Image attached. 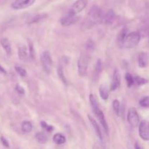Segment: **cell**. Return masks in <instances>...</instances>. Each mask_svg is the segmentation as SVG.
<instances>
[{
  "instance_id": "cell-1",
  "label": "cell",
  "mask_w": 149,
  "mask_h": 149,
  "mask_svg": "<svg viewBox=\"0 0 149 149\" xmlns=\"http://www.w3.org/2000/svg\"><path fill=\"white\" fill-rule=\"evenodd\" d=\"M90 101L91 103V106L93 109V111H94L96 117L98 119L99 122L101 124L102 127L104 129L105 132H106V134L109 133V127H108L107 122L106 121V118H105L104 113H103L101 110L100 109L98 106V103H97V100L95 98L94 95L93 94L90 95Z\"/></svg>"
},
{
  "instance_id": "cell-2",
  "label": "cell",
  "mask_w": 149,
  "mask_h": 149,
  "mask_svg": "<svg viewBox=\"0 0 149 149\" xmlns=\"http://www.w3.org/2000/svg\"><path fill=\"white\" fill-rule=\"evenodd\" d=\"M105 15L103 10L98 6L94 5L90 9L88 13V20L92 24L101 23L104 21Z\"/></svg>"
},
{
  "instance_id": "cell-3",
  "label": "cell",
  "mask_w": 149,
  "mask_h": 149,
  "mask_svg": "<svg viewBox=\"0 0 149 149\" xmlns=\"http://www.w3.org/2000/svg\"><path fill=\"white\" fill-rule=\"evenodd\" d=\"M140 40H141V35L138 32H131L127 35L122 45L125 48L130 49V48L135 47V46H137Z\"/></svg>"
},
{
  "instance_id": "cell-4",
  "label": "cell",
  "mask_w": 149,
  "mask_h": 149,
  "mask_svg": "<svg viewBox=\"0 0 149 149\" xmlns=\"http://www.w3.org/2000/svg\"><path fill=\"white\" fill-rule=\"evenodd\" d=\"M90 63V57L87 54L81 53L78 61V73L79 76L84 77L86 75Z\"/></svg>"
},
{
  "instance_id": "cell-5",
  "label": "cell",
  "mask_w": 149,
  "mask_h": 149,
  "mask_svg": "<svg viewBox=\"0 0 149 149\" xmlns=\"http://www.w3.org/2000/svg\"><path fill=\"white\" fill-rule=\"evenodd\" d=\"M127 121L132 127H136L140 125V118L135 108H130L127 113Z\"/></svg>"
},
{
  "instance_id": "cell-6",
  "label": "cell",
  "mask_w": 149,
  "mask_h": 149,
  "mask_svg": "<svg viewBox=\"0 0 149 149\" xmlns=\"http://www.w3.org/2000/svg\"><path fill=\"white\" fill-rule=\"evenodd\" d=\"M41 61H42V66H43L45 71L47 74H49L51 72V68L52 66V60L50 54L48 51H45L42 53Z\"/></svg>"
},
{
  "instance_id": "cell-7",
  "label": "cell",
  "mask_w": 149,
  "mask_h": 149,
  "mask_svg": "<svg viewBox=\"0 0 149 149\" xmlns=\"http://www.w3.org/2000/svg\"><path fill=\"white\" fill-rule=\"evenodd\" d=\"M79 20V16L74 14L71 12H68L66 15L61 18V23L63 26H69L77 23Z\"/></svg>"
},
{
  "instance_id": "cell-8",
  "label": "cell",
  "mask_w": 149,
  "mask_h": 149,
  "mask_svg": "<svg viewBox=\"0 0 149 149\" xmlns=\"http://www.w3.org/2000/svg\"><path fill=\"white\" fill-rule=\"evenodd\" d=\"M35 1L36 0H15L11 7L14 10H23L33 5Z\"/></svg>"
},
{
  "instance_id": "cell-9",
  "label": "cell",
  "mask_w": 149,
  "mask_h": 149,
  "mask_svg": "<svg viewBox=\"0 0 149 149\" xmlns=\"http://www.w3.org/2000/svg\"><path fill=\"white\" fill-rule=\"evenodd\" d=\"M140 137L144 141H149V122L143 120L139 125Z\"/></svg>"
},
{
  "instance_id": "cell-10",
  "label": "cell",
  "mask_w": 149,
  "mask_h": 149,
  "mask_svg": "<svg viewBox=\"0 0 149 149\" xmlns=\"http://www.w3.org/2000/svg\"><path fill=\"white\" fill-rule=\"evenodd\" d=\"M87 3H88V0H77L72 5V7L69 10V12L77 15L78 13H81L87 7Z\"/></svg>"
},
{
  "instance_id": "cell-11",
  "label": "cell",
  "mask_w": 149,
  "mask_h": 149,
  "mask_svg": "<svg viewBox=\"0 0 149 149\" xmlns=\"http://www.w3.org/2000/svg\"><path fill=\"white\" fill-rule=\"evenodd\" d=\"M119 86H120V75H119V71L116 69L113 72V79H112V82L110 87L111 91H114Z\"/></svg>"
},
{
  "instance_id": "cell-12",
  "label": "cell",
  "mask_w": 149,
  "mask_h": 149,
  "mask_svg": "<svg viewBox=\"0 0 149 149\" xmlns=\"http://www.w3.org/2000/svg\"><path fill=\"white\" fill-rule=\"evenodd\" d=\"M148 55L146 52H141L138 56V65L141 68H145L148 65Z\"/></svg>"
},
{
  "instance_id": "cell-13",
  "label": "cell",
  "mask_w": 149,
  "mask_h": 149,
  "mask_svg": "<svg viewBox=\"0 0 149 149\" xmlns=\"http://www.w3.org/2000/svg\"><path fill=\"white\" fill-rule=\"evenodd\" d=\"M88 118L90 121V123L92 124L93 127H94V130H95V131L97 136L98 137L100 140H102L103 139V135H102L101 130H100V127H99L97 122H96L95 119L93 116H90V115H88Z\"/></svg>"
},
{
  "instance_id": "cell-14",
  "label": "cell",
  "mask_w": 149,
  "mask_h": 149,
  "mask_svg": "<svg viewBox=\"0 0 149 149\" xmlns=\"http://www.w3.org/2000/svg\"><path fill=\"white\" fill-rule=\"evenodd\" d=\"M115 17V13L113 12V10H109L107 12L106 14H105V17H104V22L106 24H111L112 23L114 20Z\"/></svg>"
},
{
  "instance_id": "cell-15",
  "label": "cell",
  "mask_w": 149,
  "mask_h": 149,
  "mask_svg": "<svg viewBox=\"0 0 149 149\" xmlns=\"http://www.w3.org/2000/svg\"><path fill=\"white\" fill-rule=\"evenodd\" d=\"M99 93H100V95L103 100H107L109 95V90L107 86L105 84L100 85V88H99Z\"/></svg>"
},
{
  "instance_id": "cell-16",
  "label": "cell",
  "mask_w": 149,
  "mask_h": 149,
  "mask_svg": "<svg viewBox=\"0 0 149 149\" xmlns=\"http://www.w3.org/2000/svg\"><path fill=\"white\" fill-rule=\"evenodd\" d=\"M0 43H1V46L4 48V49L5 50V52H7V55H10L11 54V45H10V42L6 38H3V39H1L0 41Z\"/></svg>"
},
{
  "instance_id": "cell-17",
  "label": "cell",
  "mask_w": 149,
  "mask_h": 149,
  "mask_svg": "<svg viewBox=\"0 0 149 149\" xmlns=\"http://www.w3.org/2000/svg\"><path fill=\"white\" fill-rule=\"evenodd\" d=\"M53 141L55 144H58V145H62L64 144L66 141L65 136L63 135L61 133H56L53 136Z\"/></svg>"
},
{
  "instance_id": "cell-18",
  "label": "cell",
  "mask_w": 149,
  "mask_h": 149,
  "mask_svg": "<svg viewBox=\"0 0 149 149\" xmlns=\"http://www.w3.org/2000/svg\"><path fill=\"white\" fill-rule=\"evenodd\" d=\"M18 56L20 61H25L28 58V52L27 48L25 46L20 47L18 49Z\"/></svg>"
},
{
  "instance_id": "cell-19",
  "label": "cell",
  "mask_w": 149,
  "mask_h": 149,
  "mask_svg": "<svg viewBox=\"0 0 149 149\" xmlns=\"http://www.w3.org/2000/svg\"><path fill=\"white\" fill-rule=\"evenodd\" d=\"M32 127H32L31 123L30 122H29V121H25L22 124V131L23 132H25V133H29V132H31Z\"/></svg>"
},
{
  "instance_id": "cell-20",
  "label": "cell",
  "mask_w": 149,
  "mask_h": 149,
  "mask_svg": "<svg viewBox=\"0 0 149 149\" xmlns=\"http://www.w3.org/2000/svg\"><path fill=\"white\" fill-rule=\"evenodd\" d=\"M35 138H36L37 142L41 144L45 143L47 141V137L43 132H38V133H36Z\"/></svg>"
},
{
  "instance_id": "cell-21",
  "label": "cell",
  "mask_w": 149,
  "mask_h": 149,
  "mask_svg": "<svg viewBox=\"0 0 149 149\" xmlns=\"http://www.w3.org/2000/svg\"><path fill=\"white\" fill-rule=\"evenodd\" d=\"M127 35V29L125 28V29H123L120 32H119V35H118V37H117L118 42H119V43H121L122 45V43H123L124 40H125Z\"/></svg>"
},
{
  "instance_id": "cell-22",
  "label": "cell",
  "mask_w": 149,
  "mask_h": 149,
  "mask_svg": "<svg viewBox=\"0 0 149 149\" xmlns=\"http://www.w3.org/2000/svg\"><path fill=\"white\" fill-rule=\"evenodd\" d=\"M134 81H135V84L136 85L141 86L148 83V81L147 79H146L142 78L141 77H134Z\"/></svg>"
},
{
  "instance_id": "cell-23",
  "label": "cell",
  "mask_w": 149,
  "mask_h": 149,
  "mask_svg": "<svg viewBox=\"0 0 149 149\" xmlns=\"http://www.w3.org/2000/svg\"><path fill=\"white\" fill-rule=\"evenodd\" d=\"M125 79H126L127 84L128 87H131L133 84H135L134 77H132V76L130 73H127L126 75H125Z\"/></svg>"
},
{
  "instance_id": "cell-24",
  "label": "cell",
  "mask_w": 149,
  "mask_h": 149,
  "mask_svg": "<svg viewBox=\"0 0 149 149\" xmlns=\"http://www.w3.org/2000/svg\"><path fill=\"white\" fill-rule=\"evenodd\" d=\"M113 110H114L115 113L119 116L120 115V103L118 100H114L113 101Z\"/></svg>"
},
{
  "instance_id": "cell-25",
  "label": "cell",
  "mask_w": 149,
  "mask_h": 149,
  "mask_svg": "<svg viewBox=\"0 0 149 149\" xmlns=\"http://www.w3.org/2000/svg\"><path fill=\"white\" fill-rule=\"evenodd\" d=\"M58 74L59 76L60 79L62 80V81L63 83H65V84H67V81H66V79H65V76H64L63 74V68L61 66H59L58 68Z\"/></svg>"
},
{
  "instance_id": "cell-26",
  "label": "cell",
  "mask_w": 149,
  "mask_h": 149,
  "mask_svg": "<svg viewBox=\"0 0 149 149\" xmlns=\"http://www.w3.org/2000/svg\"><path fill=\"white\" fill-rule=\"evenodd\" d=\"M140 105H141L142 107L149 108V97L148 96L143 97V98L140 100Z\"/></svg>"
},
{
  "instance_id": "cell-27",
  "label": "cell",
  "mask_w": 149,
  "mask_h": 149,
  "mask_svg": "<svg viewBox=\"0 0 149 149\" xmlns=\"http://www.w3.org/2000/svg\"><path fill=\"white\" fill-rule=\"evenodd\" d=\"M41 126H42V127L45 130H46V132H52V131L53 130V129H54L53 127L49 125L48 124H47L45 122H41Z\"/></svg>"
},
{
  "instance_id": "cell-28",
  "label": "cell",
  "mask_w": 149,
  "mask_h": 149,
  "mask_svg": "<svg viewBox=\"0 0 149 149\" xmlns=\"http://www.w3.org/2000/svg\"><path fill=\"white\" fill-rule=\"evenodd\" d=\"M15 71H17V73L20 76V77H26V75H27V72H26V71L24 69V68L19 66H15Z\"/></svg>"
},
{
  "instance_id": "cell-29",
  "label": "cell",
  "mask_w": 149,
  "mask_h": 149,
  "mask_svg": "<svg viewBox=\"0 0 149 149\" xmlns=\"http://www.w3.org/2000/svg\"><path fill=\"white\" fill-rule=\"evenodd\" d=\"M86 48H87V50H94L95 48V45L94 42L91 39H89L86 43Z\"/></svg>"
},
{
  "instance_id": "cell-30",
  "label": "cell",
  "mask_w": 149,
  "mask_h": 149,
  "mask_svg": "<svg viewBox=\"0 0 149 149\" xmlns=\"http://www.w3.org/2000/svg\"><path fill=\"white\" fill-rule=\"evenodd\" d=\"M93 149H106L105 148V146H103V144L101 142H96L95 143L93 146Z\"/></svg>"
},
{
  "instance_id": "cell-31",
  "label": "cell",
  "mask_w": 149,
  "mask_h": 149,
  "mask_svg": "<svg viewBox=\"0 0 149 149\" xmlns=\"http://www.w3.org/2000/svg\"><path fill=\"white\" fill-rule=\"evenodd\" d=\"M102 70V63L100 60H97L95 65V71L97 73H100Z\"/></svg>"
},
{
  "instance_id": "cell-32",
  "label": "cell",
  "mask_w": 149,
  "mask_h": 149,
  "mask_svg": "<svg viewBox=\"0 0 149 149\" xmlns=\"http://www.w3.org/2000/svg\"><path fill=\"white\" fill-rule=\"evenodd\" d=\"M29 55L31 58H34V49H33L31 42H30V45H29Z\"/></svg>"
},
{
  "instance_id": "cell-33",
  "label": "cell",
  "mask_w": 149,
  "mask_h": 149,
  "mask_svg": "<svg viewBox=\"0 0 149 149\" xmlns=\"http://www.w3.org/2000/svg\"><path fill=\"white\" fill-rule=\"evenodd\" d=\"M15 90H17V92L20 94H24L25 93V90L23 89V87L20 85V84H17L15 87Z\"/></svg>"
},
{
  "instance_id": "cell-34",
  "label": "cell",
  "mask_w": 149,
  "mask_h": 149,
  "mask_svg": "<svg viewBox=\"0 0 149 149\" xmlns=\"http://www.w3.org/2000/svg\"><path fill=\"white\" fill-rule=\"evenodd\" d=\"M1 142L2 143V144L4 146L7 147V148H9L8 141H7V139H5V138H4V137H2V136L1 137Z\"/></svg>"
},
{
  "instance_id": "cell-35",
  "label": "cell",
  "mask_w": 149,
  "mask_h": 149,
  "mask_svg": "<svg viewBox=\"0 0 149 149\" xmlns=\"http://www.w3.org/2000/svg\"><path fill=\"white\" fill-rule=\"evenodd\" d=\"M135 149H143L142 147L141 146V145H140L138 143H135Z\"/></svg>"
},
{
  "instance_id": "cell-36",
  "label": "cell",
  "mask_w": 149,
  "mask_h": 149,
  "mask_svg": "<svg viewBox=\"0 0 149 149\" xmlns=\"http://www.w3.org/2000/svg\"><path fill=\"white\" fill-rule=\"evenodd\" d=\"M0 71H1V73H4V74H6V71H5V70H4V68H3L2 66H1V65H0Z\"/></svg>"
}]
</instances>
